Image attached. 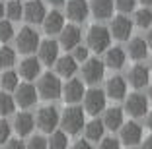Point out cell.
<instances>
[{
  "label": "cell",
  "instance_id": "cell-1",
  "mask_svg": "<svg viewBox=\"0 0 152 149\" xmlns=\"http://www.w3.org/2000/svg\"><path fill=\"white\" fill-rule=\"evenodd\" d=\"M61 93H63V83H61L57 74L47 72V74H43L39 78V81H37V95H41L47 101H55V99L61 97Z\"/></svg>",
  "mask_w": 152,
  "mask_h": 149
},
{
  "label": "cell",
  "instance_id": "cell-2",
  "mask_svg": "<svg viewBox=\"0 0 152 149\" xmlns=\"http://www.w3.org/2000/svg\"><path fill=\"white\" fill-rule=\"evenodd\" d=\"M58 124L63 126V130L66 132V134H72V136H74V134H78L86 124L84 110H82L80 107H68V109H64Z\"/></svg>",
  "mask_w": 152,
  "mask_h": 149
},
{
  "label": "cell",
  "instance_id": "cell-3",
  "mask_svg": "<svg viewBox=\"0 0 152 149\" xmlns=\"http://www.w3.org/2000/svg\"><path fill=\"white\" fill-rule=\"evenodd\" d=\"M111 43V33L107 27L103 25H92L88 29V48H92L94 53H103L109 48Z\"/></svg>",
  "mask_w": 152,
  "mask_h": 149
},
{
  "label": "cell",
  "instance_id": "cell-4",
  "mask_svg": "<svg viewBox=\"0 0 152 149\" xmlns=\"http://www.w3.org/2000/svg\"><path fill=\"white\" fill-rule=\"evenodd\" d=\"M58 122H61V114L55 107H43V109L37 110V116H35V124L39 126V130L51 134L53 130H57Z\"/></svg>",
  "mask_w": 152,
  "mask_h": 149
},
{
  "label": "cell",
  "instance_id": "cell-5",
  "mask_svg": "<svg viewBox=\"0 0 152 149\" xmlns=\"http://www.w3.org/2000/svg\"><path fill=\"white\" fill-rule=\"evenodd\" d=\"M16 47L23 54L35 53V48L39 47V35H37V31L31 29V27H22L18 37H16Z\"/></svg>",
  "mask_w": 152,
  "mask_h": 149
},
{
  "label": "cell",
  "instance_id": "cell-6",
  "mask_svg": "<svg viewBox=\"0 0 152 149\" xmlns=\"http://www.w3.org/2000/svg\"><path fill=\"white\" fill-rule=\"evenodd\" d=\"M103 76H105V64H103L99 58H88L84 60V66H82V78H84L86 83H98L102 81Z\"/></svg>",
  "mask_w": 152,
  "mask_h": 149
},
{
  "label": "cell",
  "instance_id": "cell-7",
  "mask_svg": "<svg viewBox=\"0 0 152 149\" xmlns=\"http://www.w3.org/2000/svg\"><path fill=\"white\" fill-rule=\"evenodd\" d=\"M84 110L88 114H99L102 110H105V91H102V89H96V87H92L90 91H86L84 93Z\"/></svg>",
  "mask_w": 152,
  "mask_h": 149
},
{
  "label": "cell",
  "instance_id": "cell-8",
  "mask_svg": "<svg viewBox=\"0 0 152 149\" xmlns=\"http://www.w3.org/2000/svg\"><path fill=\"white\" fill-rule=\"evenodd\" d=\"M14 93H16L14 95L16 105L23 107V109L35 105V101H37V89L31 83H18V87L14 89Z\"/></svg>",
  "mask_w": 152,
  "mask_h": 149
},
{
  "label": "cell",
  "instance_id": "cell-9",
  "mask_svg": "<svg viewBox=\"0 0 152 149\" xmlns=\"http://www.w3.org/2000/svg\"><path fill=\"white\" fill-rule=\"evenodd\" d=\"M125 110L131 114V116H134V118L144 116V114L148 112V99L142 95V93H133V95L127 97Z\"/></svg>",
  "mask_w": 152,
  "mask_h": 149
},
{
  "label": "cell",
  "instance_id": "cell-10",
  "mask_svg": "<svg viewBox=\"0 0 152 149\" xmlns=\"http://www.w3.org/2000/svg\"><path fill=\"white\" fill-rule=\"evenodd\" d=\"M37 53H39V62L41 64H55L58 58V43L53 39H45L39 41V47H37Z\"/></svg>",
  "mask_w": 152,
  "mask_h": 149
},
{
  "label": "cell",
  "instance_id": "cell-11",
  "mask_svg": "<svg viewBox=\"0 0 152 149\" xmlns=\"http://www.w3.org/2000/svg\"><path fill=\"white\" fill-rule=\"evenodd\" d=\"M109 33L119 41H127L133 33V22L125 16H117V18H113L111 25H109Z\"/></svg>",
  "mask_w": 152,
  "mask_h": 149
},
{
  "label": "cell",
  "instance_id": "cell-12",
  "mask_svg": "<svg viewBox=\"0 0 152 149\" xmlns=\"http://www.w3.org/2000/svg\"><path fill=\"white\" fill-rule=\"evenodd\" d=\"M86 89H84V83H82L80 79H70V81H66V85H63V99L66 103H70V105H74V103L82 101V97H84Z\"/></svg>",
  "mask_w": 152,
  "mask_h": 149
},
{
  "label": "cell",
  "instance_id": "cell-13",
  "mask_svg": "<svg viewBox=\"0 0 152 149\" xmlns=\"http://www.w3.org/2000/svg\"><path fill=\"white\" fill-rule=\"evenodd\" d=\"M121 141L125 145H137L142 140V128L137 122H123L121 124Z\"/></svg>",
  "mask_w": 152,
  "mask_h": 149
},
{
  "label": "cell",
  "instance_id": "cell-14",
  "mask_svg": "<svg viewBox=\"0 0 152 149\" xmlns=\"http://www.w3.org/2000/svg\"><path fill=\"white\" fill-rule=\"evenodd\" d=\"M45 14H47V10L41 0H29L23 6V18L27 19V23H41Z\"/></svg>",
  "mask_w": 152,
  "mask_h": 149
},
{
  "label": "cell",
  "instance_id": "cell-15",
  "mask_svg": "<svg viewBox=\"0 0 152 149\" xmlns=\"http://www.w3.org/2000/svg\"><path fill=\"white\" fill-rule=\"evenodd\" d=\"M43 29L47 35H55V33H61V29L64 27V16L58 10H53V12H47L43 18Z\"/></svg>",
  "mask_w": 152,
  "mask_h": 149
},
{
  "label": "cell",
  "instance_id": "cell-16",
  "mask_svg": "<svg viewBox=\"0 0 152 149\" xmlns=\"http://www.w3.org/2000/svg\"><path fill=\"white\" fill-rule=\"evenodd\" d=\"M58 35H61L58 45L64 48H74L76 45H80V39H82V33L76 25H64Z\"/></svg>",
  "mask_w": 152,
  "mask_h": 149
},
{
  "label": "cell",
  "instance_id": "cell-17",
  "mask_svg": "<svg viewBox=\"0 0 152 149\" xmlns=\"http://www.w3.org/2000/svg\"><path fill=\"white\" fill-rule=\"evenodd\" d=\"M105 95L111 97V99H125L127 95V81L121 76H113V78L107 79V83H105Z\"/></svg>",
  "mask_w": 152,
  "mask_h": 149
},
{
  "label": "cell",
  "instance_id": "cell-18",
  "mask_svg": "<svg viewBox=\"0 0 152 149\" xmlns=\"http://www.w3.org/2000/svg\"><path fill=\"white\" fill-rule=\"evenodd\" d=\"M90 14V6L86 0H70L66 4V16L72 22H84Z\"/></svg>",
  "mask_w": 152,
  "mask_h": 149
},
{
  "label": "cell",
  "instance_id": "cell-19",
  "mask_svg": "<svg viewBox=\"0 0 152 149\" xmlns=\"http://www.w3.org/2000/svg\"><path fill=\"white\" fill-rule=\"evenodd\" d=\"M148 81H150V70H148L146 66L137 64V66L131 68V72H129V83L133 85L134 89H140V87H144V85H148Z\"/></svg>",
  "mask_w": 152,
  "mask_h": 149
},
{
  "label": "cell",
  "instance_id": "cell-20",
  "mask_svg": "<svg viewBox=\"0 0 152 149\" xmlns=\"http://www.w3.org/2000/svg\"><path fill=\"white\" fill-rule=\"evenodd\" d=\"M41 74V62L39 58H33V56H27L20 62V76L27 81L35 79L37 76Z\"/></svg>",
  "mask_w": 152,
  "mask_h": 149
},
{
  "label": "cell",
  "instance_id": "cell-21",
  "mask_svg": "<svg viewBox=\"0 0 152 149\" xmlns=\"http://www.w3.org/2000/svg\"><path fill=\"white\" fill-rule=\"evenodd\" d=\"M35 126V118L29 112H20L14 118V130L18 132V136H29Z\"/></svg>",
  "mask_w": 152,
  "mask_h": 149
},
{
  "label": "cell",
  "instance_id": "cell-22",
  "mask_svg": "<svg viewBox=\"0 0 152 149\" xmlns=\"http://www.w3.org/2000/svg\"><path fill=\"white\" fill-rule=\"evenodd\" d=\"M125 60H127L125 50H123V48H119V47H113V48H107L103 64L107 66V68H111V70H119V68H123V66H125Z\"/></svg>",
  "mask_w": 152,
  "mask_h": 149
},
{
  "label": "cell",
  "instance_id": "cell-23",
  "mask_svg": "<svg viewBox=\"0 0 152 149\" xmlns=\"http://www.w3.org/2000/svg\"><path fill=\"white\" fill-rule=\"evenodd\" d=\"M55 66H57V74L63 76V78H72V76L76 74V70H78V62L74 60V56H61V58H57Z\"/></svg>",
  "mask_w": 152,
  "mask_h": 149
},
{
  "label": "cell",
  "instance_id": "cell-24",
  "mask_svg": "<svg viewBox=\"0 0 152 149\" xmlns=\"http://www.w3.org/2000/svg\"><path fill=\"white\" fill-rule=\"evenodd\" d=\"M103 126L107 130H119L121 124H123V110L119 107H111V109H105L103 114Z\"/></svg>",
  "mask_w": 152,
  "mask_h": 149
},
{
  "label": "cell",
  "instance_id": "cell-25",
  "mask_svg": "<svg viewBox=\"0 0 152 149\" xmlns=\"http://www.w3.org/2000/svg\"><path fill=\"white\" fill-rule=\"evenodd\" d=\"M90 12L98 19H107L113 14V0H92Z\"/></svg>",
  "mask_w": 152,
  "mask_h": 149
},
{
  "label": "cell",
  "instance_id": "cell-26",
  "mask_svg": "<svg viewBox=\"0 0 152 149\" xmlns=\"http://www.w3.org/2000/svg\"><path fill=\"white\" fill-rule=\"evenodd\" d=\"M146 54H148L146 41L140 39V37L131 39V43H129V56L133 58V60H142V58H146Z\"/></svg>",
  "mask_w": 152,
  "mask_h": 149
},
{
  "label": "cell",
  "instance_id": "cell-27",
  "mask_svg": "<svg viewBox=\"0 0 152 149\" xmlns=\"http://www.w3.org/2000/svg\"><path fill=\"white\" fill-rule=\"evenodd\" d=\"M103 132H105V126H103L102 120L94 118L90 120L88 124H84V134H86V140L90 141H98L103 137Z\"/></svg>",
  "mask_w": 152,
  "mask_h": 149
},
{
  "label": "cell",
  "instance_id": "cell-28",
  "mask_svg": "<svg viewBox=\"0 0 152 149\" xmlns=\"http://www.w3.org/2000/svg\"><path fill=\"white\" fill-rule=\"evenodd\" d=\"M47 149H68V134L61 130H53L47 140Z\"/></svg>",
  "mask_w": 152,
  "mask_h": 149
},
{
  "label": "cell",
  "instance_id": "cell-29",
  "mask_svg": "<svg viewBox=\"0 0 152 149\" xmlns=\"http://www.w3.org/2000/svg\"><path fill=\"white\" fill-rule=\"evenodd\" d=\"M4 10H6V16L12 22H18L20 18H23V6L20 0H10L8 4L4 6Z\"/></svg>",
  "mask_w": 152,
  "mask_h": 149
},
{
  "label": "cell",
  "instance_id": "cell-30",
  "mask_svg": "<svg viewBox=\"0 0 152 149\" xmlns=\"http://www.w3.org/2000/svg\"><path fill=\"white\" fill-rule=\"evenodd\" d=\"M16 110V101H14V97L10 93H4L0 91V114L6 116V114H12Z\"/></svg>",
  "mask_w": 152,
  "mask_h": 149
},
{
  "label": "cell",
  "instance_id": "cell-31",
  "mask_svg": "<svg viewBox=\"0 0 152 149\" xmlns=\"http://www.w3.org/2000/svg\"><path fill=\"white\" fill-rule=\"evenodd\" d=\"M18 83H20L18 74H16V72H12V70L4 72V74L0 76V85H2L6 91H14V89L18 87Z\"/></svg>",
  "mask_w": 152,
  "mask_h": 149
},
{
  "label": "cell",
  "instance_id": "cell-32",
  "mask_svg": "<svg viewBox=\"0 0 152 149\" xmlns=\"http://www.w3.org/2000/svg\"><path fill=\"white\" fill-rule=\"evenodd\" d=\"M16 64V53L10 47H0V68H10Z\"/></svg>",
  "mask_w": 152,
  "mask_h": 149
},
{
  "label": "cell",
  "instance_id": "cell-33",
  "mask_svg": "<svg viewBox=\"0 0 152 149\" xmlns=\"http://www.w3.org/2000/svg\"><path fill=\"white\" fill-rule=\"evenodd\" d=\"M134 23L139 27H150L152 25V12L148 8H142V10H137L134 12Z\"/></svg>",
  "mask_w": 152,
  "mask_h": 149
},
{
  "label": "cell",
  "instance_id": "cell-34",
  "mask_svg": "<svg viewBox=\"0 0 152 149\" xmlns=\"http://www.w3.org/2000/svg\"><path fill=\"white\" fill-rule=\"evenodd\" d=\"M14 37V25L12 22H6V19H0V43H6Z\"/></svg>",
  "mask_w": 152,
  "mask_h": 149
},
{
  "label": "cell",
  "instance_id": "cell-35",
  "mask_svg": "<svg viewBox=\"0 0 152 149\" xmlns=\"http://www.w3.org/2000/svg\"><path fill=\"white\" fill-rule=\"evenodd\" d=\"M26 149H47V140L43 136H31L26 143Z\"/></svg>",
  "mask_w": 152,
  "mask_h": 149
},
{
  "label": "cell",
  "instance_id": "cell-36",
  "mask_svg": "<svg viewBox=\"0 0 152 149\" xmlns=\"http://www.w3.org/2000/svg\"><path fill=\"white\" fill-rule=\"evenodd\" d=\"M134 4L137 0H115V8L119 10L121 14H129L134 10Z\"/></svg>",
  "mask_w": 152,
  "mask_h": 149
},
{
  "label": "cell",
  "instance_id": "cell-37",
  "mask_svg": "<svg viewBox=\"0 0 152 149\" xmlns=\"http://www.w3.org/2000/svg\"><path fill=\"white\" fill-rule=\"evenodd\" d=\"M98 149H121V141L115 137H102Z\"/></svg>",
  "mask_w": 152,
  "mask_h": 149
},
{
  "label": "cell",
  "instance_id": "cell-38",
  "mask_svg": "<svg viewBox=\"0 0 152 149\" xmlns=\"http://www.w3.org/2000/svg\"><path fill=\"white\" fill-rule=\"evenodd\" d=\"M74 60L76 62H84V60H88V56H90V50H88V47H80V45H76L74 47Z\"/></svg>",
  "mask_w": 152,
  "mask_h": 149
},
{
  "label": "cell",
  "instance_id": "cell-39",
  "mask_svg": "<svg viewBox=\"0 0 152 149\" xmlns=\"http://www.w3.org/2000/svg\"><path fill=\"white\" fill-rule=\"evenodd\" d=\"M10 132H12L10 124L4 118H0V143H6L10 140Z\"/></svg>",
  "mask_w": 152,
  "mask_h": 149
},
{
  "label": "cell",
  "instance_id": "cell-40",
  "mask_svg": "<svg viewBox=\"0 0 152 149\" xmlns=\"http://www.w3.org/2000/svg\"><path fill=\"white\" fill-rule=\"evenodd\" d=\"M6 149H26V143L22 140H8L6 141Z\"/></svg>",
  "mask_w": 152,
  "mask_h": 149
},
{
  "label": "cell",
  "instance_id": "cell-41",
  "mask_svg": "<svg viewBox=\"0 0 152 149\" xmlns=\"http://www.w3.org/2000/svg\"><path fill=\"white\" fill-rule=\"evenodd\" d=\"M70 149H94V147H92V145H90L86 140H82V141H76V143L72 145Z\"/></svg>",
  "mask_w": 152,
  "mask_h": 149
},
{
  "label": "cell",
  "instance_id": "cell-42",
  "mask_svg": "<svg viewBox=\"0 0 152 149\" xmlns=\"http://www.w3.org/2000/svg\"><path fill=\"white\" fill-rule=\"evenodd\" d=\"M140 149H152V136H148L146 140L142 141V145H140Z\"/></svg>",
  "mask_w": 152,
  "mask_h": 149
},
{
  "label": "cell",
  "instance_id": "cell-43",
  "mask_svg": "<svg viewBox=\"0 0 152 149\" xmlns=\"http://www.w3.org/2000/svg\"><path fill=\"white\" fill-rule=\"evenodd\" d=\"M146 45L152 48V27H150V31H148V35H146Z\"/></svg>",
  "mask_w": 152,
  "mask_h": 149
},
{
  "label": "cell",
  "instance_id": "cell-44",
  "mask_svg": "<svg viewBox=\"0 0 152 149\" xmlns=\"http://www.w3.org/2000/svg\"><path fill=\"white\" fill-rule=\"evenodd\" d=\"M146 126L152 130V112H146Z\"/></svg>",
  "mask_w": 152,
  "mask_h": 149
},
{
  "label": "cell",
  "instance_id": "cell-45",
  "mask_svg": "<svg viewBox=\"0 0 152 149\" xmlns=\"http://www.w3.org/2000/svg\"><path fill=\"white\" fill-rule=\"evenodd\" d=\"M49 2H51L53 6H63V4H64V0H49Z\"/></svg>",
  "mask_w": 152,
  "mask_h": 149
},
{
  "label": "cell",
  "instance_id": "cell-46",
  "mask_svg": "<svg viewBox=\"0 0 152 149\" xmlns=\"http://www.w3.org/2000/svg\"><path fill=\"white\" fill-rule=\"evenodd\" d=\"M4 14H6V10H4V2H0V19L4 18Z\"/></svg>",
  "mask_w": 152,
  "mask_h": 149
},
{
  "label": "cell",
  "instance_id": "cell-47",
  "mask_svg": "<svg viewBox=\"0 0 152 149\" xmlns=\"http://www.w3.org/2000/svg\"><path fill=\"white\" fill-rule=\"evenodd\" d=\"M140 2H142L144 6H150V4H152V0H140Z\"/></svg>",
  "mask_w": 152,
  "mask_h": 149
},
{
  "label": "cell",
  "instance_id": "cell-48",
  "mask_svg": "<svg viewBox=\"0 0 152 149\" xmlns=\"http://www.w3.org/2000/svg\"><path fill=\"white\" fill-rule=\"evenodd\" d=\"M148 95H150V101H152V85H150V91H148Z\"/></svg>",
  "mask_w": 152,
  "mask_h": 149
},
{
  "label": "cell",
  "instance_id": "cell-49",
  "mask_svg": "<svg viewBox=\"0 0 152 149\" xmlns=\"http://www.w3.org/2000/svg\"><path fill=\"white\" fill-rule=\"evenodd\" d=\"M150 68H152V62H150Z\"/></svg>",
  "mask_w": 152,
  "mask_h": 149
}]
</instances>
